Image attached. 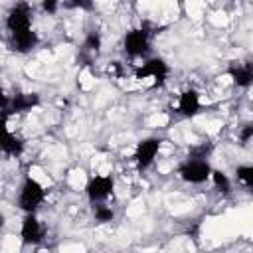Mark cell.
Masks as SVG:
<instances>
[{"mask_svg":"<svg viewBox=\"0 0 253 253\" xmlns=\"http://www.w3.org/2000/svg\"><path fill=\"white\" fill-rule=\"evenodd\" d=\"M231 81L237 87H249L253 85V61H243V63H233L227 69Z\"/></svg>","mask_w":253,"mask_h":253,"instance_id":"obj_9","label":"cell"},{"mask_svg":"<svg viewBox=\"0 0 253 253\" xmlns=\"http://www.w3.org/2000/svg\"><path fill=\"white\" fill-rule=\"evenodd\" d=\"M40 103V97L36 93H16L12 97V103L10 107L4 109V113H26V111H32L36 105Z\"/></svg>","mask_w":253,"mask_h":253,"instance_id":"obj_10","label":"cell"},{"mask_svg":"<svg viewBox=\"0 0 253 253\" xmlns=\"http://www.w3.org/2000/svg\"><path fill=\"white\" fill-rule=\"evenodd\" d=\"M158 150H160V138H152L150 136V138L140 140L136 144V150H134V156H132L134 162H136V166H138V170L148 168L154 162Z\"/></svg>","mask_w":253,"mask_h":253,"instance_id":"obj_6","label":"cell"},{"mask_svg":"<svg viewBox=\"0 0 253 253\" xmlns=\"http://www.w3.org/2000/svg\"><path fill=\"white\" fill-rule=\"evenodd\" d=\"M45 198V190L43 186L34 180V178H26L22 188H20V196H18V206L20 210H24L26 213H34L38 210V206L43 202Z\"/></svg>","mask_w":253,"mask_h":253,"instance_id":"obj_1","label":"cell"},{"mask_svg":"<svg viewBox=\"0 0 253 253\" xmlns=\"http://www.w3.org/2000/svg\"><path fill=\"white\" fill-rule=\"evenodd\" d=\"M235 176L245 188L253 190V166H237L235 168Z\"/></svg>","mask_w":253,"mask_h":253,"instance_id":"obj_17","label":"cell"},{"mask_svg":"<svg viewBox=\"0 0 253 253\" xmlns=\"http://www.w3.org/2000/svg\"><path fill=\"white\" fill-rule=\"evenodd\" d=\"M251 138H253V123H247V125H243L241 130H239V140H241V142H247V140H251Z\"/></svg>","mask_w":253,"mask_h":253,"instance_id":"obj_19","label":"cell"},{"mask_svg":"<svg viewBox=\"0 0 253 253\" xmlns=\"http://www.w3.org/2000/svg\"><path fill=\"white\" fill-rule=\"evenodd\" d=\"M178 174L184 182L190 184H202L211 176V166L208 164V160H186L184 164H180Z\"/></svg>","mask_w":253,"mask_h":253,"instance_id":"obj_2","label":"cell"},{"mask_svg":"<svg viewBox=\"0 0 253 253\" xmlns=\"http://www.w3.org/2000/svg\"><path fill=\"white\" fill-rule=\"evenodd\" d=\"M211 152V144H198V146H194L192 150H190V160H206L208 158V154Z\"/></svg>","mask_w":253,"mask_h":253,"instance_id":"obj_18","label":"cell"},{"mask_svg":"<svg viewBox=\"0 0 253 253\" xmlns=\"http://www.w3.org/2000/svg\"><path fill=\"white\" fill-rule=\"evenodd\" d=\"M10 43H12V49L20 51V53H28L36 47L38 43V36L34 30H26V32H20V34H12L10 36Z\"/></svg>","mask_w":253,"mask_h":253,"instance_id":"obj_12","label":"cell"},{"mask_svg":"<svg viewBox=\"0 0 253 253\" xmlns=\"http://www.w3.org/2000/svg\"><path fill=\"white\" fill-rule=\"evenodd\" d=\"M211 180H213V186L221 194H229L231 192V182H229V178L221 170H211Z\"/></svg>","mask_w":253,"mask_h":253,"instance_id":"obj_15","label":"cell"},{"mask_svg":"<svg viewBox=\"0 0 253 253\" xmlns=\"http://www.w3.org/2000/svg\"><path fill=\"white\" fill-rule=\"evenodd\" d=\"M45 235V229L42 225V221L34 215V213H26L24 221H22V229H20V237L24 245H38Z\"/></svg>","mask_w":253,"mask_h":253,"instance_id":"obj_7","label":"cell"},{"mask_svg":"<svg viewBox=\"0 0 253 253\" xmlns=\"http://www.w3.org/2000/svg\"><path fill=\"white\" fill-rule=\"evenodd\" d=\"M136 79H146V77H152L154 79V87L156 85H162L166 75H168V65L164 59L160 57H154V59H148L142 67L136 69Z\"/></svg>","mask_w":253,"mask_h":253,"instance_id":"obj_8","label":"cell"},{"mask_svg":"<svg viewBox=\"0 0 253 253\" xmlns=\"http://www.w3.org/2000/svg\"><path fill=\"white\" fill-rule=\"evenodd\" d=\"M200 111V95L194 89H186L178 99V113L182 117H194Z\"/></svg>","mask_w":253,"mask_h":253,"instance_id":"obj_11","label":"cell"},{"mask_svg":"<svg viewBox=\"0 0 253 253\" xmlns=\"http://www.w3.org/2000/svg\"><path fill=\"white\" fill-rule=\"evenodd\" d=\"M99 47H101V36L97 32H91L85 42H83V55H97L99 53Z\"/></svg>","mask_w":253,"mask_h":253,"instance_id":"obj_14","label":"cell"},{"mask_svg":"<svg viewBox=\"0 0 253 253\" xmlns=\"http://www.w3.org/2000/svg\"><path fill=\"white\" fill-rule=\"evenodd\" d=\"M123 45H125V51H126L128 55H132V57L142 55V53L148 51V45H150V32L146 30V26L134 28V30L126 32Z\"/></svg>","mask_w":253,"mask_h":253,"instance_id":"obj_3","label":"cell"},{"mask_svg":"<svg viewBox=\"0 0 253 253\" xmlns=\"http://www.w3.org/2000/svg\"><path fill=\"white\" fill-rule=\"evenodd\" d=\"M42 8H43L45 12H55V10H57V2H53V0H45V2L42 4Z\"/></svg>","mask_w":253,"mask_h":253,"instance_id":"obj_21","label":"cell"},{"mask_svg":"<svg viewBox=\"0 0 253 253\" xmlns=\"http://www.w3.org/2000/svg\"><path fill=\"white\" fill-rule=\"evenodd\" d=\"M107 73H109L111 77H121V75H123L121 63H119V61H111V63L107 65Z\"/></svg>","mask_w":253,"mask_h":253,"instance_id":"obj_20","label":"cell"},{"mask_svg":"<svg viewBox=\"0 0 253 253\" xmlns=\"http://www.w3.org/2000/svg\"><path fill=\"white\" fill-rule=\"evenodd\" d=\"M93 215H95V219H97L99 223H109V221H113L115 211H113L109 206L95 204V206H93Z\"/></svg>","mask_w":253,"mask_h":253,"instance_id":"obj_16","label":"cell"},{"mask_svg":"<svg viewBox=\"0 0 253 253\" xmlns=\"http://www.w3.org/2000/svg\"><path fill=\"white\" fill-rule=\"evenodd\" d=\"M113 188H115V182L111 176H93L87 182L85 192H87V198L91 204H101L103 200H107L113 194Z\"/></svg>","mask_w":253,"mask_h":253,"instance_id":"obj_4","label":"cell"},{"mask_svg":"<svg viewBox=\"0 0 253 253\" xmlns=\"http://www.w3.org/2000/svg\"><path fill=\"white\" fill-rule=\"evenodd\" d=\"M6 26H8V30H10V36H12V34L26 32V30H32V10H30V6H28V4H18V6H14V8L8 12Z\"/></svg>","mask_w":253,"mask_h":253,"instance_id":"obj_5","label":"cell"},{"mask_svg":"<svg viewBox=\"0 0 253 253\" xmlns=\"http://www.w3.org/2000/svg\"><path fill=\"white\" fill-rule=\"evenodd\" d=\"M2 150L8 156H20L24 152V140L14 132H6L2 140Z\"/></svg>","mask_w":253,"mask_h":253,"instance_id":"obj_13","label":"cell"}]
</instances>
